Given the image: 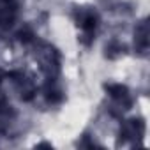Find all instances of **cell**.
Returning <instances> with one entry per match:
<instances>
[]
</instances>
